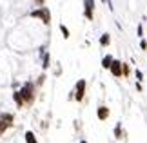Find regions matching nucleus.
I'll return each instance as SVG.
<instances>
[{
    "instance_id": "2eb2a0df",
    "label": "nucleus",
    "mask_w": 147,
    "mask_h": 143,
    "mask_svg": "<svg viewBox=\"0 0 147 143\" xmlns=\"http://www.w3.org/2000/svg\"><path fill=\"white\" fill-rule=\"evenodd\" d=\"M136 78H138V80H144V74H142V71H136Z\"/></svg>"
},
{
    "instance_id": "20e7f679",
    "label": "nucleus",
    "mask_w": 147,
    "mask_h": 143,
    "mask_svg": "<svg viewBox=\"0 0 147 143\" xmlns=\"http://www.w3.org/2000/svg\"><path fill=\"white\" fill-rule=\"evenodd\" d=\"M33 16L44 18V22H46V24H49V11H47V9H38V11H33Z\"/></svg>"
},
{
    "instance_id": "423d86ee",
    "label": "nucleus",
    "mask_w": 147,
    "mask_h": 143,
    "mask_svg": "<svg viewBox=\"0 0 147 143\" xmlns=\"http://www.w3.org/2000/svg\"><path fill=\"white\" fill-rule=\"evenodd\" d=\"M84 5H86V16L91 20V18H93V5H94V4H93V2H86Z\"/></svg>"
},
{
    "instance_id": "7ed1b4c3",
    "label": "nucleus",
    "mask_w": 147,
    "mask_h": 143,
    "mask_svg": "<svg viewBox=\"0 0 147 143\" xmlns=\"http://www.w3.org/2000/svg\"><path fill=\"white\" fill-rule=\"evenodd\" d=\"M84 91H86V80H80V82L76 83V96H75L78 101H82V98H84Z\"/></svg>"
},
{
    "instance_id": "f03ea898",
    "label": "nucleus",
    "mask_w": 147,
    "mask_h": 143,
    "mask_svg": "<svg viewBox=\"0 0 147 143\" xmlns=\"http://www.w3.org/2000/svg\"><path fill=\"white\" fill-rule=\"evenodd\" d=\"M111 73L115 74V76H122V74H123V62H120V60H115V62H113Z\"/></svg>"
},
{
    "instance_id": "9d476101",
    "label": "nucleus",
    "mask_w": 147,
    "mask_h": 143,
    "mask_svg": "<svg viewBox=\"0 0 147 143\" xmlns=\"http://www.w3.org/2000/svg\"><path fill=\"white\" fill-rule=\"evenodd\" d=\"M100 44L102 45H107V44H109V35H104V36H102L100 38Z\"/></svg>"
},
{
    "instance_id": "39448f33",
    "label": "nucleus",
    "mask_w": 147,
    "mask_h": 143,
    "mask_svg": "<svg viewBox=\"0 0 147 143\" xmlns=\"http://www.w3.org/2000/svg\"><path fill=\"white\" fill-rule=\"evenodd\" d=\"M98 118L100 120H107L109 118V109L107 107H98Z\"/></svg>"
},
{
    "instance_id": "f257e3e1",
    "label": "nucleus",
    "mask_w": 147,
    "mask_h": 143,
    "mask_svg": "<svg viewBox=\"0 0 147 143\" xmlns=\"http://www.w3.org/2000/svg\"><path fill=\"white\" fill-rule=\"evenodd\" d=\"M20 94H22V98H24L26 101H31L33 100V83H26L24 87H22Z\"/></svg>"
},
{
    "instance_id": "4468645a",
    "label": "nucleus",
    "mask_w": 147,
    "mask_h": 143,
    "mask_svg": "<svg viewBox=\"0 0 147 143\" xmlns=\"http://www.w3.org/2000/svg\"><path fill=\"white\" fill-rule=\"evenodd\" d=\"M123 74H125V76L129 74V67H127V64H123Z\"/></svg>"
},
{
    "instance_id": "f8f14e48",
    "label": "nucleus",
    "mask_w": 147,
    "mask_h": 143,
    "mask_svg": "<svg viewBox=\"0 0 147 143\" xmlns=\"http://www.w3.org/2000/svg\"><path fill=\"white\" fill-rule=\"evenodd\" d=\"M5 127H7V125H5V123L2 122V120H0V134H2L4 130H5Z\"/></svg>"
},
{
    "instance_id": "9b49d317",
    "label": "nucleus",
    "mask_w": 147,
    "mask_h": 143,
    "mask_svg": "<svg viewBox=\"0 0 147 143\" xmlns=\"http://www.w3.org/2000/svg\"><path fill=\"white\" fill-rule=\"evenodd\" d=\"M60 29H62V33H64V38H69V31H67L65 26H60Z\"/></svg>"
},
{
    "instance_id": "6e6552de",
    "label": "nucleus",
    "mask_w": 147,
    "mask_h": 143,
    "mask_svg": "<svg viewBox=\"0 0 147 143\" xmlns=\"http://www.w3.org/2000/svg\"><path fill=\"white\" fill-rule=\"evenodd\" d=\"M26 141H27V143H38L33 132H26Z\"/></svg>"
},
{
    "instance_id": "1a4fd4ad",
    "label": "nucleus",
    "mask_w": 147,
    "mask_h": 143,
    "mask_svg": "<svg viewBox=\"0 0 147 143\" xmlns=\"http://www.w3.org/2000/svg\"><path fill=\"white\" fill-rule=\"evenodd\" d=\"M15 101H16L18 105L24 103V98H22V94H20V93H15Z\"/></svg>"
},
{
    "instance_id": "0eeeda50",
    "label": "nucleus",
    "mask_w": 147,
    "mask_h": 143,
    "mask_svg": "<svg viewBox=\"0 0 147 143\" xmlns=\"http://www.w3.org/2000/svg\"><path fill=\"white\" fill-rule=\"evenodd\" d=\"M113 62H115V60H113V56H109V54H107V56H105V58H104V62H102V65H104V67H105V69H111V65H113Z\"/></svg>"
},
{
    "instance_id": "dca6fc26",
    "label": "nucleus",
    "mask_w": 147,
    "mask_h": 143,
    "mask_svg": "<svg viewBox=\"0 0 147 143\" xmlns=\"http://www.w3.org/2000/svg\"><path fill=\"white\" fill-rule=\"evenodd\" d=\"M82 143H87V141H82Z\"/></svg>"
},
{
    "instance_id": "ddd939ff",
    "label": "nucleus",
    "mask_w": 147,
    "mask_h": 143,
    "mask_svg": "<svg viewBox=\"0 0 147 143\" xmlns=\"http://www.w3.org/2000/svg\"><path fill=\"white\" fill-rule=\"evenodd\" d=\"M140 47H142L144 51L147 49V42H145V40H142V42H140Z\"/></svg>"
}]
</instances>
